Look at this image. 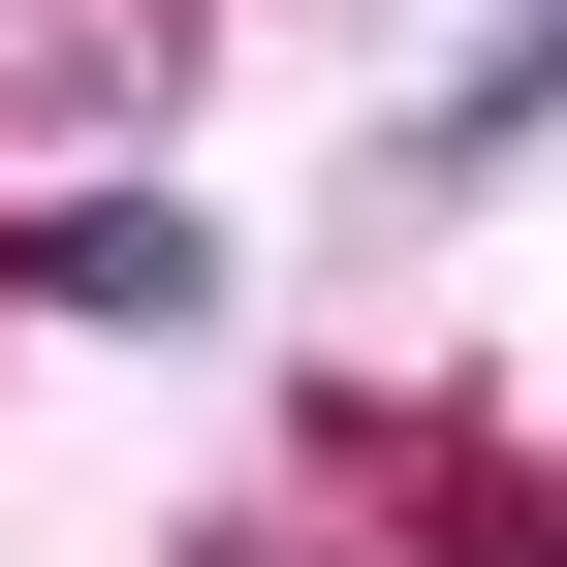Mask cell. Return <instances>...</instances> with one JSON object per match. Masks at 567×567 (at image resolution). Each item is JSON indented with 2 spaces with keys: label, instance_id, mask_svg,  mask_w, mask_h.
<instances>
[{
  "label": "cell",
  "instance_id": "6da1fadb",
  "mask_svg": "<svg viewBox=\"0 0 567 567\" xmlns=\"http://www.w3.org/2000/svg\"><path fill=\"white\" fill-rule=\"evenodd\" d=\"M32 284H63V316H221V252H189V221H63Z\"/></svg>",
  "mask_w": 567,
  "mask_h": 567
}]
</instances>
